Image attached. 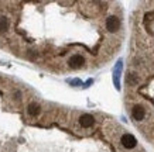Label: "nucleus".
Returning <instances> with one entry per match:
<instances>
[{
	"mask_svg": "<svg viewBox=\"0 0 154 152\" xmlns=\"http://www.w3.org/2000/svg\"><path fill=\"white\" fill-rule=\"evenodd\" d=\"M92 83H94V80H92V79H89V80H88V82H86V83H85V88H88V86H89V85H92Z\"/></svg>",
	"mask_w": 154,
	"mask_h": 152,
	"instance_id": "obj_11",
	"label": "nucleus"
},
{
	"mask_svg": "<svg viewBox=\"0 0 154 152\" xmlns=\"http://www.w3.org/2000/svg\"><path fill=\"white\" fill-rule=\"evenodd\" d=\"M131 115L134 117V120L141 121L143 118H144L146 111H144V109H143L141 106H134L133 107V110H131Z\"/></svg>",
	"mask_w": 154,
	"mask_h": 152,
	"instance_id": "obj_5",
	"label": "nucleus"
},
{
	"mask_svg": "<svg viewBox=\"0 0 154 152\" xmlns=\"http://www.w3.org/2000/svg\"><path fill=\"white\" fill-rule=\"evenodd\" d=\"M126 80H127V83H130V85H136L137 83V75L136 73H129L127 75V78H126Z\"/></svg>",
	"mask_w": 154,
	"mask_h": 152,
	"instance_id": "obj_9",
	"label": "nucleus"
},
{
	"mask_svg": "<svg viewBox=\"0 0 154 152\" xmlns=\"http://www.w3.org/2000/svg\"><path fill=\"white\" fill-rule=\"evenodd\" d=\"M69 83L72 85V86H79V85H82V82H81L79 79H74V80H69Z\"/></svg>",
	"mask_w": 154,
	"mask_h": 152,
	"instance_id": "obj_10",
	"label": "nucleus"
},
{
	"mask_svg": "<svg viewBox=\"0 0 154 152\" xmlns=\"http://www.w3.org/2000/svg\"><path fill=\"white\" fill-rule=\"evenodd\" d=\"M40 111H41V107H40V104H37V103H30L27 107V113L31 117H37L38 114H40Z\"/></svg>",
	"mask_w": 154,
	"mask_h": 152,
	"instance_id": "obj_7",
	"label": "nucleus"
},
{
	"mask_svg": "<svg viewBox=\"0 0 154 152\" xmlns=\"http://www.w3.org/2000/svg\"><path fill=\"white\" fill-rule=\"evenodd\" d=\"M84 64H85V58L81 54H75L68 61V65H69V68H72V69H79Z\"/></svg>",
	"mask_w": 154,
	"mask_h": 152,
	"instance_id": "obj_1",
	"label": "nucleus"
},
{
	"mask_svg": "<svg viewBox=\"0 0 154 152\" xmlns=\"http://www.w3.org/2000/svg\"><path fill=\"white\" fill-rule=\"evenodd\" d=\"M79 124L82 125L84 128H91V127L95 124V118L91 114H84V115H81Z\"/></svg>",
	"mask_w": 154,
	"mask_h": 152,
	"instance_id": "obj_4",
	"label": "nucleus"
},
{
	"mask_svg": "<svg viewBox=\"0 0 154 152\" xmlns=\"http://www.w3.org/2000/svg\"><path fill=\"white\" fill-rule=\"evenodd\" d=\"M9 25H10L9 19L5 17V16H2V17H0V34H3V32L7 31V30H9Z\"/></svg>",
	"mask_w": 154,
	"mask_h": 152,
	"instance_id": "obj_8",
	"label": "nucleus"
},
{
	"mask_svg": "<svg viewBox=\"0 0 154 152\" xmlns=\"http://www.w3.org/2000/svg\"><path fill=\"white\" fill-rule=\"evenodd\" d=\"M106 28L107 31L110 32H116L120 28V21H119V19L116 16H110V17L106 19Z\"/></svg>",
	"mask_w": 154,
	"mask_h": 152,
	"instance_id": "obj_3",
	"label": "nucleus"
},
{
	"mask_svg": "<svg viewBox=\"0 0 154 152\" xmlns=\"http://www.w3.org/2000/svg\"><path fill=\"white\" fill-rule=\"evenodd\" d=\"M120 70H122V61H119L116 68H115V72H113V83H115V88L117 90L120 89V82H119V73H120Z\"/></svg>",
	"mask_w": 154,
	"mask_h": 152,
	"instance_id": "obj_6",
	"label": "nucleus"
},
{
	"mask_svg": "<svg viewBox=\"0 0 154 152\" xmlns=\"http://www.w3.org/2000/svg\"><path fill=\"white\" fill-rule=\"evenodd\" d=\"M120 142H122V145H123L125 148L131 149V148H134L136 145H137V139H136L131 134H125V135H122Z\"/></svg>",
	"mask_w": 154,
	"mask_h": 152,
	"instance_id": "obj_2",
	"label": "nucleus"
}]
</instances>
